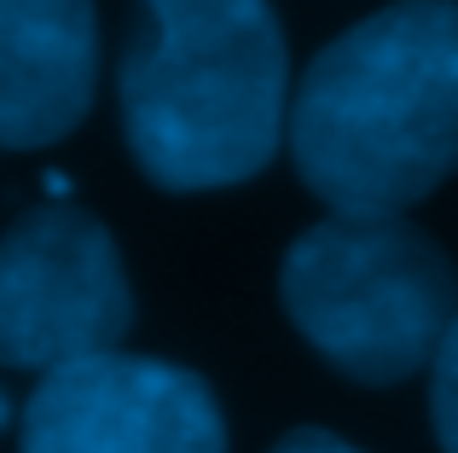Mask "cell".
<instances>
[{
    "label": "cell",
    "instance_id": "obj_1",
    "mask_svg": "<svg viewBox=\"0 0 458 453\" xmlns=\"http://www.w3.org/2000/svg\"><path fill=\"white\" fill-rule=\"evenodd\" d=\"M336 216H406L458 175V0H401L336 35L284 116Z\"/></svg>",
    "mask_w": 458,
    "mask_h": 453
},
{
    "label": "cell",
    "instance_id": "obj_2",
    "mask_svg": "<svg viewBox=\"0 0 458 453\" xmlns=\"http://www.w3.org/2000/svg\"><path fill=\"white\" fill-rule=\"evenodd\" d=\"M291 53L273 0H140L123 58L128 151L163 192H215L273 163Z\"/></svg>",
    "mask_w": 458,
    "mask_h": 453
},
{
    "label": "cell",
    "instance_id": "obj_3",
    "mask_svg": "<svg viewBox=\"0 0 458 453\" xmlns=\"http://www.w3.org/2000/svg\"><path fill=\"white\" fill-rule=\"evenodd\" d=\"M279 296L296 331L354 384H401L436 361L458 273L406 216H325L291 244Z\"/></svg>",
    "mask_w": 458,
    "mask_h": 453
},
{
    "label": "cell",
    "instance_id": "obj_4",
    "mask_svg": "<svg viewBox=\"0 0 458 453\" xmlns=\"http://www.w3.org/2000/svg\"><path fill=\"white\" fill-rule=\"evenodd\" d=\"M134 326L116 238L70 198L18 216L0 238V366L53 372L105 355Z\"/></svg>",
    "mask_w": 458,
    "mask_h": 453
},
{
    "label": "cell",
    "instance_id": "obj_5",
    "mask_svg": "<svg viewBox=\"0 0 458 453\" xmlns=\"http://www.w3.org/2000/svg\"><path fill=\"white\" fill-rule=\"evenodd\" d=\"M23 453H226V419L198 372L105 349L41 372Z\"/></svg>",
    "mask_w": 458,
    "mask_h": 453
},
{
    "label": "cell",
    "instance_id": "obj_6",
    "mask_svg": "<svg viewBox=\"0 0 458 453\" xmlns=\"http://www.w3.org/2000/svg\"><path fill=\"white\" fill-rule=\"evenodd\" d=\"M99 18L93 0H0V146L64 140L93 105Z\"/></svg>",
    "mask_w": 458,
    "mask_h": 453
},
{
    "label": "cell",
    "instance_id": "obj_7",
    "mask_svg": "<svg viewBox=\"0 0 458 453\" xmlns=\"http://www.w3.org/2000/svg\"><path fill=\"white\" fill-rule=\"evenodd\" d=\"M429 413H436V436H441V453H458V314L441 338L436 361H429Z\"/></svg>",
    "mask_w": 458,
    "mask_h": 453
},
{
    "label": "cell",
    "instance_id": "obj_8",
    "mask_svg": "<svg viewBox=\"0 0 458 453\" xmlns=\"http://www.w3.org/2000/svg\"><path fill=\"white\" fill-rule=\"evenodd\" d=\"M273 453H360V448H348L343 436H331V431H291Z\"/></svg>",
    "mask_w": 458,
    "mask_h": 453
},
{
    "label": "cell",
    "instance_id": "obj_9",
    "mask_svg": "<svg viewBox=\"0 0 458 453\" xmlns=\"http://www.w3.org/2000/svg\"><path fill=\"white\" fill-rule=\"evenodd\" d=\"M0 424H6V401H0Z\"/></svg>",
    "mask_w": 458,
    "mask_h": 453
}]
</instances>
